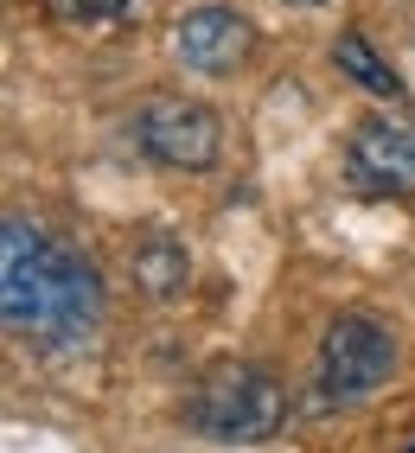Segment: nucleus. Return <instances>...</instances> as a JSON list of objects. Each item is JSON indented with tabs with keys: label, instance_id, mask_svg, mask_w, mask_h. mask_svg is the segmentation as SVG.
Segmentation results:
<instances>
[{
	"label": "nucleus",
	"instance_id": "nucleus-11",
	"mask_svg": "<svg viewBox=\"0 0 415 453\" xmlns=\"http://www.w3.org/2000/svg\"><path fill=\"white\" fill-rule=\"evenodd\" d=\"M409 453H415V447H409Z\"/></svg>",
	"mask_w": 415,
	"mask_h": 453
},
{
	"label": "nucleus",
	"instance_id": "nucleus-4",
	"mask_svg": "<svg viewBox=\"0 0 415 453\" xmlns=\"http://www.w3.org/2000/svg\"><path fill=\"white\" fill-rule=\"evenodd\" d=\"M134 141L154 154L160 166H211L218 160V115L198 109V103H180V96H160L134 115Z\"/></svg>",
	"mask_w": 415,
	"mask_h": 453
},
{
	"label": "nucleus",
	"instance_id": "nucleus-5",
	"mask_svg": "<svg viewBox=\"0 0 415 453\" xmlns=\"http://www.w3.org/2000/svg\"><path fill=\"white\" fill-rule=\"evenodd\" d=\"M250 45H256V33H250V19L236 7H198V13L180 19V58L192 71H204V77L236 71L250 58Z\"/></svg>",
	"mask_w": 415,
	"mask_h": 453
},
{
	"label": "nucleus",
	"instance_id": "nucleus-1",
	"mask_svg": "<svg viewBox=\"0 0 415 453\" xmlns=\"http://www.w3.org/2000/svg\"><path fill=\"white\" fill-rule=\"evenodd\" d=\"M0 313L19 339H33L45 351L90 345V332L103 319L96 268L71 256L65 243H51L39 224L7 218V230H0Z\"/></svg>",
	"mask_w": 415,
	"mask_h": 453
},
{
	"label": "nucleus",
	"instance_id": "nucleus-2",
	"mask_svg": "<svg viewBox=\"0 0 415 453\" xmlns=\"http://www.w3.org/2000/svg\"><path fill=\"white\" fill-rule=\"evenodd\" d=\"M281 383L269 371H256V365H224L198 383V396H192V428L204 441H236V447H250V441H269L281 428Z\"/></svg>",
	"mask_w": 415,
	"mask_h": 453
},
{
	"label": "nucleus",
	"instance_id": "nucleus-8",
	"mask_svg": "<svg viewBox=\"0 0 415 453\" xmlns=\"http://www.w3.org/2000/svg\"><path fill=\"white\" fill-rule=\"evenodd\" d=\"M333 58H339V65H345L351 77H358V83L371 89V96H403V83H396V71L383 65V58H377V51H371V45H365L358 33H345Z\"/></svg>",
	"mask_w": 415,
	"mask_h": 453
},
{
	"label": "nucleus",
	"instance_id": "nucleus-7",
	"mask_svg": "<svg viewBox=\"0 0 415 453\" xmlns=\"http://www.w3.org/2000/svg\"><path fill=\"white\" fill-rule=\"evenodd\" d=\"M134 275H141V288L147 294H180L186 288V250L173 243V236H147V243L134 250Z\"/></svg>",
	"mask_w": 415,
	"mask_h": 453
},
{
	"label": "nucleus",
	"instance_id": "nucleus-3",
	"mask_svg": "<svg viewBox=\"0 0 415 453\" xmlns=\"http://www.w3.org/2000/svg\"><path fill=\"white\" fill-rule=\"evenodd\" d=\"M390 365H396L390 332L365 313H345V319H333V332L319 345V389H326V403H358L390 377Z\"/></svg>",
	"mask_w": 415,
	"mask_h": 453
},
{
	"label": "nucleus",
	"instance_id": "nucleus-6",
	"mask_svg": "<svg viewBox=\"0 0 415 453\" xmlns=\"http://www.w3.org/2000/svg\"><path fill=\"white\" fill-rule=\"evenodd\" d=\"M351 173L371 192H415V134L396 122H358V134H351Z\"/></svg>",
	"mask_w": 415,
	"mask_h": 453
},
{
	"label": "nucleus",
	"instance_id": "nucleus-10",
	"mask_svg": "<svg viewBox=\"0 0 415 453\" xmlns=\"http://www.w3.org/2000/svg\"><path fill=\"white\" fill-rule=\"evenodd\" d=\"M301 7H319V0H301Z\"/></svg>",
	"mask_w": 415,
	"mask_h": 453
},
{
	"label": "nucleus",
	"instance_id": "nucleus-9",
	"mask_svg": "<svg viewBox=\"0 0 415 453\" xmlns=\"http://www.w3.org/2000/svg\"><path fill=\"white\" fill-rule=\"evenodd\" d=\"M141 7L147 0H58V13H71V19H128Z\"/></svg>",
	"mask_w": 415,
	"mask_h": 453
}]
</instances>
